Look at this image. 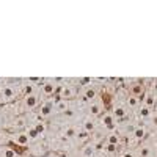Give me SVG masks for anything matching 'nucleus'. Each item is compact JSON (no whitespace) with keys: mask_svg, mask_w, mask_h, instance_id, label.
<instances>
[{"mask_svg":"<svg viewBox=\"0 0 157 157\" xmlns=\"http://www.w3.org/2000/svg\"><path fill=\"white\" fill-rule=\"evenodd\" d=\"M5 104V99H3V93H2V88H0V105Z\"/></svg>","mask_w":157,"mask_h":157,"instance_id":"29","label":"nucleus"},{"mask_svg":"<svg viewBox=\"0 0 157 157\" xmlns=\"http://www.w3.org/2000/svg\"><path fill=\"white\" fill-rule=\"evenodd\" d=\"M155 145H157V137H155Z\"/></svg>","mask_w":157,"mask_h":157,"instance_id":"31","label":"nucleus"},{"mask_svg":"<svg viewBox=\"0 0 157 157\" xmlns=\"http://www.w3.org/2000/svg\"><path fill=\"white\" fill-rule=\"evenodd\" d=\"M99 124L102 127H109V129H113L115 127V118L112 113H102L101 118H99Z\"/></svg>","mask_w":157,"mask_h":157,"instance_id":"9","label":"nucleus"},{"mask_svg":"<svg viewBox=\"0 0 157 157\" xmlns=\"http://www.w3.org/2000/svg\"><path fill=\"white\" fill-rule=\"evenodd\" d=\"M5 140H6V137L2 134V132H0V146H2L3 145V143H5Z\"/></svg>","mask_w":157,"mask_h":157,"instance_id":"28","label":"nucleus"},{"mask_svg":"<svg viewBox=\"0 0 157 157\" xmlns=\"http://www.w3.org/2000/svg\"><path fill=\"white\" fill-rule=\"evenodd\" d=\"M25 132L29 134L30 140H35L36 137H39V132H38V130H36V127H33V126H29V129L25 130Z\"/></svg>","mask_w":157,"mask_h":157,"instance_id":"23","label":"nucleus"},{"mask_svg":"<svg viewBox=\"0 0 157 157\" xmlns=\"http://www.w3.org/2000/svg\"><path fill=\"white\" fill-rule=\"evenodd\" d=\"M107 143L109 145H118V143H120V137H118L116 134H110L109 137H107Z\"/></svg>","mask_w":157,"mask_h":157,"instance_id":"25","label":"nucleus"},{"mask_svg":"<svg viewBox=\"0 0 157 157\" xmlns=\"http://www.w3.org/2000/svg\"><path fill=\"white\" fill-rule=\"evenodd\" d=\"M13 140H14V143H17L19 146H27L29 143L32 141L27 132H19V134H14V135H13Z\"/></svg>","mask_w":157,"mask_h":157,"instance_id":"10","label":"nucleus"},{"mask_svg":"<svg viewBox=\"0 0 157 157\" xmlns=\"http://www.w3.org/2000/svg\"><path fill=\"white\" fill-rule=\"evenodd\" d=\"M88 138H90V134L86 132V130L77 129V134H75V137H74V141H75V143H78V145L82 143V146H83V145H86V143H88Z\"/></svg>","mask_w":157,"mask_h":157,"instance_id":"13","label":"nucleus"},{"mask_svg":"<svg viewBox=\"0 0 157 157\" xmlns=\"http://www.w3.org/2000/svg\"><path fill=\"white\" fill-rule=\"evenodd\" d=\"M54 110L55 113H66L69 110V101H64V99H55L54 101Z\"/></svg>","mask_w":157,"mask_h":157,"instance_id":"8","label":"nucleus"},{"mask_svg":"<svg viewBox=\"0 0 157 157\" xmlns=\"http://www.w3.org/2000/svg\"><path fill=\"white\" fill-rule=\"evenodd\" d=\"M0 88H2L5 104L13 102V101H14V99L17 98V88H16L14 85H11L8 80H3V85H0Z\"/></svg>","mask_w":157,"mask_h":157,"instance_id":"1","label":"nucleus"},{"mask_svg":"<svg viewBox=\"0 0 157 157\" xmlns=\"http://www.w3.org/2000/svg\"><path fill=\"white\" fill-rule=\"evenodd\" d=\"M155 104V96H154V93H148L146 96H145V105H148L149 109Z\"/></svg>","mask_w":157,"mask_h":157,"instance_id":"22","label":"nucleus"},{"mask_svg":"<svg viewBox=\"0 0 157 157\" xmlns=\"http://www.w3.org/2000/svg\"><path fill=\"white\" fill-rule=\"evenodd\" d=\"M149 154H151V149H149L148 146H146V148H143V149H141V155H143V157H148Z\"/></svg>","mask_w":157,"mask_h":157,"instance_id":"27","label":"nucleus"},{"mask_svg":"<svg viewBox=\"0 0 157 157\" xmlns=\"http://www.w3.org/2000/svg\"><path fill=\"white\" fill-rule=\"evenodd\" d=\"M127 107L129 109H132V110H135V109H140V105H141V102H140V99L137 98V96H132L130 94L129 98H127Z\"/></svg>","mask_w":157,"mask_h":157,"instance_id":"18","label":"nucleus"},{"mask_svg":"<svg viewBox=\"0 0 157 157\" xmlns=\"http://www.w3.org/2000/svg\"><path fill=\"white\" fill-rule=\"evenodd\" d=\"M54 113H55V110H54V102H47V101L41 102V105H39V112H38V115L41 116L43 120H46V118L52 116Z\"/></svg>","mask_w":157,"mask_h":157,"instance_id":"5","label":"nucleus"},{"mask_svg":"<svg viewBox=\"0 0 157 157\" xmlns=\"http://www.w3.org/2000/svg\"><path fill=\"white\" fill-rule=\"evenodd\" d=\"M27 127H29V124H27V118H25V116H16L14 120L10 123V129L14 134L25 132V129H27Z\"/></svg>","mask_w":157,"mask_h":157,"instance_id":"3","label":"nucleus"},{"mask_svg":"<svg viewBox=\"0 0 157 157\" xmlns=\"http://www.w3.org/2000/svg\"><path fill=\"white\" fill-rule=\"evenodd\" d=\"M75 134H77V127H74V126H66L64 130H63L64 138H69V140H74Z\"/></svg>","mask_w":157,"mask_h":157,"instance_id":"19","label":"nucleus"},{"mask_svg":"<svg viewBox=\"0 0 157 157\" xmlns=\"http://www.w3.org/2000/svg\"><path fill=\"white\" fill-rule=\"evenodd\" d=\"M82 129L86 130L88 134L96 132V129H98V123H96V120H94V118H91V116L83 118V121H82Z\"/></svg>","mask_w":157,"mask_h":157,"instance_id":"7","label":"nucleus"},{"mask_svg":"<svg viewBox=\"0 0 157 157\" xmlns=\"http://www.w3.org/2000/svg\"><path fill=\"white\" fill-rule=\"evenodd\" d=\"M130 91H132V96H137V98H138L140 94H143V91H145V90H143L141 85L137 83V85H134L132 88H130Z\"/></svg>","mask_w":157,"mask_h":157,"instance_id":"24","label":"nucleus"},{"mask_svg":"<svg viewBox=\"0 0 157 157\" xmlns=\"http://www.w3.org/2000/svg\"><path fill=\"white\" fill-rule=\"evenodd\" d=\"M22 105H24V110L25 112H33V110L39 109V105H41V96H39L38 93H35L32 96L24 98Z\"/></svg>","mask_w":157,"mask_h":157,"instance_id":"2","label":"nucleus"},{"mask_svg":"<svg viewBox=\"0 0 157 157\" xmlns=\"http://www.w3.org/2000/svg\"><path fill=\"white\" fill-rule=\"evenodd\" d=\"M94 149H96V145L88 141L86 145L80 146V157H94Z\"/></svg>","mask_w":157,"mask_h":157,"instance_id":"11","label":"nucleus"},{"mask_svg":"<svg viewBox=\"0 0 157 157\" xmlns=\"http://www.w3.org/2000/svg\"><path fill=\"white\" fill-rule=\"evenodd\" d=\"M145 134H146L145 127L138 126V127H135V129L132 130V138H135V140H141V138H145Z\"/></svg>","mask_w":157,"mask_h":157,"instance_id":"20","label":"nucleus"},{"mask_svg":"<svg viewBox=\"0 0 157 157\" xmlns=\"http://www.w3.org/2000/svg\"><path fill=\"white\" fill-rule=\"evenodd\" d=\"M138 116L140 118H143V120H151L152 118V112H151V109L148 107V105H140V109H138Z\"/></svg>","mask_w":157,"mask_h":157,"instance_id":"16","label":"nucleus"},{"mask_svg":"<svg viewBox=\"0 0 157 157\" xmlns=\"http://www.w3.org/2000/svg\"><path fill=\"white\" fill-rule=\"evenodd\" d=\"M36 90H38V86H36L35 83H32L30 80H25V82H24V85H22V88H21L22 94H24L25 98L35 94V93H36Z\"/></svg>","mask_w":157,"mask_h":157,"instance_id":"12","label":"nucleus"},{"mask_svg":"<svg viewBox=\"0 0 157 157\" xmlns=\"http://www.w3.org/2000/svg\"><path fill=\"white\" fill-rule=\"evenodd\" d=\"M55 88H57V82L54 80H44L43 86L39 88L43 98H49V96H55Z\"/></svg>","mask_w":157,"mask_h":157,"instance_id":"4","label":"nucleus"},{"mask_svg":"<svg viewBox=\"0 0 157 157\" xmlns=\"http://www.w3.org/2000/svg\"><path fill=\"white\" fill-rule=\"evenodd\" d=\"M72 98H75V88L71 86V85H64L63 86V93H61V99L71 101Z\"/></svg>","mask_w":157,"mask_h":157,"instance_id":"14","label":"nucleus"},{"mask_svg":"<svg viewBox=\"0 0 157 157\" xmlns=\"http://www.w3.org/2000/svg\"><path fill=\"white\" fill-rule=\"evenodd\" d=\"M0 155H2V157H17V155H16V151H14V149H11V148H6V146H3L2 149H0Z\"/></svg>","mask_w":157,"mask_h":157,"instance_id":"21","label":"nucleus"},{"mask_svg":"<svg viewBox=\"0 0 157 157\" xmlns=\"http://www.w3.org/2000/svg\"><path fill=\"white\" fill-rule=\"evenodd\" d=\"M154 91H157V80L154 82Z\"/></svg>","mask_w":157,"mask_h":157,"instance_id":"30","label":"nucleus"},{"mask_svg":"<svg viewBox=\"0 0 157 157\" xmlns=\"http://www.w3.org/2000/svg\"><path fill=\"white\" fill-rule=\"evenodd\" d=\"M96 98V90L91 88V86H86L83 88V101H88V102H93Z\"/></svg>","mask_w":157,"mask_h":157,"instance_id":"17","label":"nucleus"},{"mask_svg":"<svg viewBox=\"0 0 157 157\" xmlns=\"http://www.w3.org/2000/svg\"><path fill=\"white\" fill-rule=\"evenodd\" d=\"M86 110H88V116H91V118L101 116V115H102V104L98 102V101H93V102L88 104Z\"/></svg>","mask_w":157,"mask_h":157,"instance_id":"6","label":"nucleus"},{"mask_svg":"<svg viewBox=\"0 0 157 157\" xmlns=\"http://www.w3.org/2000/svg\"><path fill=\"white\" fill-rule=\"evenodd\" d=\"M104 149H105V151H109V152H113V151L116 149V146H115V145H109V143H107V145L104 146Z\"/></svg>","mask_w":157,"mask_h":157,"instance_id":"26","label":"nucleus"},{"mask_svg":"<svg viewBox=\"0 0 157 157\" xmlns=\"http://www.w3.org/2000/svg\"><path fill=\"white\" fill-rule=\"evenodd\" d=\"M112 115H113L115 120H124V118L127 116V110H126L123 105H115Z\"/></svg>","mask_w":157,"mask_h":157,"instance_id":"15","label":"nucleus"}]
</instances>
